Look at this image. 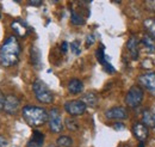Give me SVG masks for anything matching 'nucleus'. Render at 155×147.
<instances>
[{
	"instance_id": "27",
	"label": "nucleus",
	"mask_w": 155,
	"mask_h": 147,
	"mask_svg": "<svg viewBox=\"0 0 155 147\" xmlns=\"http://www.w3.org/2000/svg\"><path fill=\"white\" fill-rule=\"evenodd\" d=\"M148 7V10H150L152 12H155V0H150V1H146L144 2Z\"/></svg>"
},
{
	"instance_id": "25",
	"label": "nucleus",
	"mask_w": 155,
	"mask_h": 147,
	"mask_svg": "<svg viewBox=\"0 0 155 147\" xmlns=\"http://www.w3.org/2000/svg\"><path fill=\"white\" fill-rule=\"evenodd\" d=\"M94 42H96L94 35H88L86 37V47H91L92 44H94Z\"/></svg>"
},
{
	"instance_id": "31",
	"label": "nucleus",
	"mask_w": 155,
	"mask_h": 147,
	"mask_svg": "<svg viewBox=\"0 0 155 147\" xmlns=\"http://www.w3.org/2000/svg\"><path fill=\"white\" fill-rule=\"evenodd\" d=\"M67 49H68V43L64 41V42H62V44H61V50H62V53H66Z\"/></svg>"
},
{
	"instance_id": "26",
	"label": "nucleus",
	"mask_w": 155,
	"mask_h": 147,
	"mask_svg": "<svg viewBox=\"0 0 155 147\" xmlns=\"http://www.w3.org/2000/svg\"><path fill=\"white\" fill-rule=\"evenodd\" d=\"M103 68H104V71H105L106 73H110V74H111V73H115V72H116L115 67H114V66H112V65H111L110 62H109L107 65H105V66H104Z\"/></svg>"
},
{
	"instance_id": "34",
	"label": "nucleus",
	"mask_w": 155,
	"mask_h": 147,
	"mask_svg": "<svg viewBox=\"0 0 155 147\" xmlns=\"http://www.w3.org/2000/svg\"><path fill=\"white\" fill-rule=\"evenodd\" d=\"M48 147H58V146H54V145H50V146H48Z\"/></svg>"
},
{
	"instance_id": "35",
	"label": "nucleus",
	"mask_w": 155,
	"mask_h": 147,
	"mask_svg": "<svg viewBox=\"0 0 155 147\" xmlns=\"http://www.w3.org/2000/svg\"><path fill=\"white\" fill-rule=\"evenodd\" d=\"M0 18H1V13H0Z\"/></svg>"
},
{
	"instance_id": "5",
	"label": "nucleus",
	"mask_w": 155,
	"mask_h": 147,
	"mask_svg": "<svg viewBox=\"0 0 155 147\" xmlns=\"http://www.w3.org/2000/svg\"><path fill=\"white\" fill-rule=\"evenodd\" d=\"M48 122H49V128L53 133H61L63 129V123H62V117L58 108H53L49 111V117H48Z\"/></svg>"
},
{
	"instance_id": "4",
	"label": "nucleus",
	"mask_w": 155,
	"mask_h": 147,
	"mask_svg": "<svg viewBox=\"0 0 155 147\" xmlns=\"http://www.w3.org/2000/svg\"><path fill=\"white\" fill-rule=\"evenodd\" d=\"M143 97H144V93H143L142 87L138 85H134L129 89V91L125 96V104L130 108H137L142 103Z\"/></svg>"
},
{
	"instance_id": "7",
	"label": "nucleus",
	"mask_w": 155,
	"mask_h": 147,
	"mask_svg": "<svg viewBox=\"0 0 155 147\" xmlns=\"http://www.w3.org/2000/svg\"><path fill=\"white\" fill-rule=\"evenodd\" d=\"M138 83L142 87H144L148 92H150L152 96L155 97V72L141 74L138 77Z\"/></svg>"
},
{
	"instance_id": "23",
	"label": "nucleus",
	"mask_w": 155,
	"mask_h": 147,
	"mask_svg": "<svg viewBox=\"0 0 155 147\" xmlns=\"http://www.w3.org/2000/svg\"><path fill=\"white\" fill-rule=\"evenodd\" d=\"M66 127L69 129V130H73L74 132V130H77L79 128V123H78L74 118L68 117V118H66Z\"/></svg>"
},
{
	"instance_id": "9",
	"label": "nucleus",
	"mask_w": 155,
	"mask_h": 147,
	"mask_svg": "<svg viewBox=\"0 0 155 147\" xmlns=\"http://www.w3.org/2000/svg\"><path fill=\"white\" fill-rule=\"evenodd\" d=\"M105 116L109 120H125L128 117V110L123 107H114L106 110Z\"/></svg>"
},
{
	"instance_id": "19",
	"label": "nucleus",
	"mask_w": 155,
	"mask_h": 147,
	"mask_svg": "<svg viewBox=\"0 0 155 147\" xmlns=\"http://www.w3.org/2000/svg\"><path fill=\"white\" fill-rule=\"evenodd\" d=\"M96 56H97L98 62L103 67L109 63V56L105 54V47H104V44H100V48H98L97 52H96Z\"/></svg>"
},
{
	"instance_id": "14",
	"label": "nucleus",
	"mask_w": 155,
	"mask_h": 147,
	"mask_svg": "<svg viewBox=\"0 0 155 147\" xmlns=\"http://www.w3.org/2000/svg\"><path fill=\"white\" fill-rule=\"evenodd\" d=\"M142 123L147 128H155V114L150 109L143 110V114H142Z\"/></svg>"
},
{
	"instance_id": "12",
	"label": "nucleus",
	"mask_w": 155,
	"mask_h": 147,
	"mask_svg": "<svg viewBox=\"0 0 155 147\" xmlns=\"http://www.w3.org/2000/svg\"><path fill=\"white\" fill-rule=\"evenodd\" d=\"M43 145H44V134L35 129L32 132L30 140L26 144V147H43Z\"/></svg>"
},
{
	"instance_id": "2",
	"label": "nucleus",
	"mask_w": 155,
	"mask_h": 147,
	"mask_svg": "<svg viewBox=\"0 0 155 147\" xmlns=\"http://www.w3.org/2000/svg\"><path fill=\"white\" fill-rule=\"evenodd\" d=\"M23 118L25 122L31 127H39L48 121L49 114L44 108L35 107V105H26L21 110Z\"/></svg>"
},
{
	"instance_id": "21",
	"label": "nucleus",
	"mask_w": 155,
	"mask_h": 147,
	"mask_svg": "<svg viewBox=\"0 0 155 147\" xmlns=\"http://www.w3.org/2000/svg\"><path fill=\"white\" fill-rule=\"evenodd\" d=\"M56 145H58V147H72L73 146V140L69 136L62 135L56 140Z\"/></svg>"
},
{
	"instance_id": "33",
	"label": "nucleus",
	"mask_w": 155,
	"mask_h": 147,
	"mask_svg": "<svg viewBox=\"0 0 155 147\" xmlns=\"http://www.w3.org/2000/svg\"><path fill=\"white\" fill-rule=\"evenodd\" d=\"M137 147H144V144H143V142H140V144H138V146Z\"/></svg>"
},
{
	"instance_id": "10",
	"label": "nucleus",
	"mask_w": 155,
	"mask_h": 147,
	"mask_svg": "<svg viewBox=\"0 0 155 147\" xmlns=\"http://www.w3.org/2000/svg\"><path fill=\"white\" fill-rule=\"evenodd\" d=\"M133 133H134V136L140 142H143L148 138V128L140 122H136L133 126Z\"/></svg>"
},
{
	"instance_id": "8",
	"label": "nucleus",
	"mask_w": 155,
	"mask_h": 147,
	"mask_svg": "<svg viewBox=\"0 0 155 147\" xmlns=\"http://www.w3.org/2000/svg\"><path fill=\"white\" fill-rule=\"evenodd\" d=\"M20 107V101L15 94H7L5 97V103H4V111L8 115H15Z\"/></svg>"
},
{
	"instance_id": "6",
	"label": "nucleus",
	"mask_w": 155,
	"mask_h": 147,
	"mask_svg": "<svg viewBox=\"0 0 155 147\" xmlns=\"http://www.w3.org/2000/svg\"><path fill=\"white\" fill-rule=\"evenodd\" d=\"M86 109H87V105L81 99L68 101L64 103V110L71 116H80L86 111Z\"/></svg>"
},
{
	"instance_id": "15",
	"label": "nucleus",
	"mask_w": 155,
	"mask_h": 147,
	"mask_svg": "<svg viewBox=\"0 0 155 147\" xmlns=\"http://www.w3.org/2000/svg\"><path fill=\"white\" fill-rule=\"evenodd\" d=\"M30 59L35 68H41L42 66V57H41V50L36 46H31L30 48Z\"/></svg>"
},
{
	"instance_id": "17",
	"label": "nucleus",
	"mask_w": 155,
	"mask_h": 147,
	"mask_svg": "<svg viewBox=\"0 0 155 147\" xmlns=\"http://www.w3.org/2000/svg\"><path fill=\"white\" fill-rule=\"evenodd\" d=\"M143 26H144V30L147 31V35L155 41V18L144 19Z\"/></svg>"
},
{
	"instance_id": "28",
	"label": "nucleus",
	"mask_w": 155,
	"mask_h": 147,
	"mask_svg": "<svg viewBox=\"0 0 155 147\" xmlns=\"http://www.w3.org/2000/svg\"><path fill=\"white\" fill-rule=\"evenodd\" d=\"M0 147H8V141L0 135Z\"/></svg>"
},
{
	"instance_id": "30",
	"label": "nucleus",
	"mask_w": 155,
	"mask_h": 147,
	"mask_svg": "<svg viewBox=\"0 0 155 147\" xmlns=\"http://www.w3.org/2000/svg\"><path fill=\"white\" fill-rule=\"evenodd\" d=\"M4 103H5V97H4V93L0 91V110L4 109Z\"/></svg>"
},
{
	"instance_id": "11",
	"label": "nucleus",
	"mask_w": 155,
	"mask_h": 147,
	"mask_svg": "<svg viewBox=\"0 0 155 147\" xmlns=\"http://www.w3.org/2000/svg\"><path fill=\"white\" fill-rule=\"evenodd\" d=\"M11 28L15 31V34L19 37H25L28 35V32H29V26L26 25L25 22H23L20 19H17V20L12 22Z\"/></svg>"
},
{
	"instance_id": "24",
	"label": "nucleus",
	"mask_w": 155,
	"mask_h": 147,
	"mask_svg": "<svg viewBox=\"0 0 155 147\" xmlns=\"http://www.w3.org/2000/svg\"><path fill=\"white\" fill-rule=\"evenodd\" d=\"M71 50L73 52V54L80 55L81 49H80V42H79V41H74V42L71 43Z\"/></svg>"
},
{
	"instance_id": "3",
	"label": "nucleus",
	"mask_w": 155,
	"mask_h": 147,
	"mask_svg": "<svg viewBox=\"0 0 155 147\" xmlns=\"http://www.w3.org/2000/svg\"><path fill=\"white\" fill-rule=\"evenodd\" d=\"M32 91H34L35 97H36V99L38 102L44 103V104L53 103V101H54V93L48 87V85L44 81H42L41 79H37V80L34 81V84H32Z\"/></svg>"
},
{
	"instance_id": "1",
	"label": "nucleus",
	"mask_w": 155,
	"mask_h": 147,
	"mask_svg": "<svg viewBox=\"0 0 155 147\" xmlns=\"http://www.w3.org/2000/svg\"><path fill=\"white\" fill-rule=\"evenodd\" d=\"M20 44L15 36H10L0 47V63L5 67L15 66L19 61Z\"/></svg>"
},
{
	"instance_id": "20",
	"label": "nucleus",
	"mask_w": 155,
	"mask_h": 147,
	"mask_svg": "<svg viewBox=\"0 0 155 147\" xmlns=\"http://www.w3.org/2000/svg\"><path fill=\"white\" fill-rule=\"evenodd\" d=\"M81 101H82L87 107H96V105H97V103H98V97L94 94V93L88 92V93L82 94Z\"/></svg>"
},
{
	"instance_id": "29",
	"label": "nucleus",
	"mask_w": 155,
	"mask_h": 147,
	"mask_svg": "<svg viewBox=\"0 0 155 147\" xmlns=\"http://www.w3.org/2000/svg\"><path fill=\"white\" fill-rule=\"evenodd\" d=\"M114 128L116 129V130H120V129H124L125 128V126H124V123H120V122H117L114 125Z\"/></svg>"
},
{
	"instance_id": "16",
	"label": "nucleus",
	"mask_w": 155,
	"mask_h": 147,
	"mask_svg": "<svg viewBox=\"0 0 155 147\" xmlns=\"http://www.w3.org/2000/svg\"><path fill=\"white\" fill-rule=\"evenodd\" d=\"M84 90V84L79 79H72L68 83V91L72 94H79Z\"/></svg>"
},
{
	"instance_id": "22",
	"label": "nucleus",
	"mask_w": 155,
	"mask_h": 147,
	"mask_svg": "<svg viewBox=\"0 0 155 147\" xmlns=\"http://www.w3.org/2000/svg\"><path fill=\"white\" fill-rule=\"evenodd\" d=\"M71 22L74 25H84L85 24V18L80 13H78L75 11H72V13H71Z\"/></svg>"
},
{
	"instance_id": "13",
	"label": "nucleus",
	"mask_w": 155,
	"mask_h": 147,
	"mask_svg": "<svg viewBox=\"0 0 155 147\" xmlns=\"http://www.w3.org/2000/svg\"><path fill=\"white\" fill-rule=\"evenodd\" d=\"M127 49L129 50L131 59L134 61H136L138 59V55H140V49H138V39L135 36H131L128 39V42H127Z\"/></svg>"
},
{
	"instance_id": "32",
	"label": "nucleus",
	"mask_w": 155,
	"mask_h": 147,
	"mask_svg": "<svg viewBox=\"0 0 155 147\" xmlns=\"http://www.w3.org/2000/svg\"><path fill=\"white\" fill-rule=\"evenodd\" d=\"M28 4H29L30 6H41L43 2H42V1H28Z\"/></svg>"
},
{
	"instance_id": "18",
	"label": "nucleus",
	"mask_w": 155,
	"mask_h": 147,
	"mask_svg": "<svg viewBox=\"0 0 155 147\" xmlns=\"http://www.w3.org/2000/svg\"><path fill=\"white\" fill-rule=\"evenodd\" d=\"M141 43H142V46L144 47V49L147 50V53L152 54V53L155 52V41L152 39L148 35H144V36L142 37Z\"/></svg>"
}]
</instances>
